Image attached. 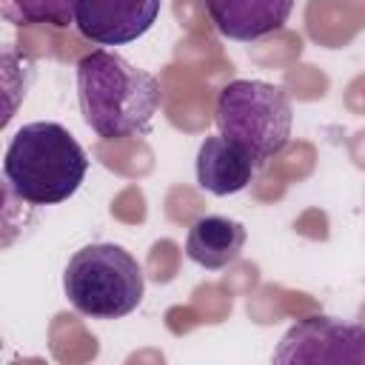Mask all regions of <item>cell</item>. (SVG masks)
<instances>
[{
	"label": "cell",
	"instance_id": "obj_1",
	"mask_svg": "<svg viewBox=\"0 0 365 365\" xmlns=\"http://www.w3.org/2000/svg\"><path fill=\"white\" fill-rule=\"evenodd\" d=\"M77 97L86 125L103 140L145 134L163 103L157 77L108 48L77 63Z\"/></svg>",
	"mask_w": 365,
	"mask_h": 365
},
{
	"label": "cell",
	"instance_id": "obj_2",
	"mask_svg": "<svg viewBox=\"0 0 365 365\" xmlns=\"http://www.w3.org/2000/svg\"><path fill=\"white\" fill-rule=\"evenodd\" d=\"M88 157L74 134L48 120L23 125L3 157L9 191L29 205H57L86 180Z\"/></svg>",
	"mask_w": 365,
	"mask_h": 365
},
{
	"label": "cell",
	"instance_id": "obj_3",
	"mask_svg": "<svg viewBox=\"0 0 365 365\" xmlns=\"http://www.w3.org/2000/svg\"><path fill=\"white\" fill-rule=\"evenodd\" d=\"M68 302L91 319H120L143 302L145 279L137 259L114 242H94L68 259L63 271Z\"/></svg>",
	"mask_w": 365,
	"mask_h": 365
},
{
	"label": "cell",
	"instance_id": "obj_4",
	"mask_svg": "<svg viewBox=\"0 0 365 365\" xmlns=\"http://www.w3.org/2000/svg\"><path fill=\"white\" fill-rule=\"evenodd\" d=\"M214 123L222 137L262 165L288 145L294 111L285 88L262 80H231L217 94Z\"/></svg>",
	"mask_w": 365,
	"mask_h": 365
},
{
	"label": "cell",
	"instance_id": "obj_5",
	"mask_svg": "<svg viewBox=\"0 0 365 365\" xmlns=\"http://www.w3.org/2000/svg\"><path fill=\"white\" fill-rule=\"evenodd\" d=\"M271 359L277 365H356L365 362V328L336 317H308L285 331Z\"/></svg>",
	"mask_w": 365,
	"mask_h": 365
},
{
	"label": "cell",
	"instance_id": "obj_6",
	"mask_svg": "<svg viewBox=\"0 0 365 365\" xmlns=\"http://www.w3.org/2000/svg\"><path fill=\"white\" fill-rule=\"evenodd\" d=\"M160 17V0H77L74 26L97 46H123L143 37Z\"/></svg>",
	"mask_w": 365,
	"mask_h": 365
},
{
	"label": "cell",
	"instance_id": "obj_7",
	"mask_svg": "<svg viewBox=\"0 0 365 365\" xmlns=\"http://www.w3.org/2000/svg\"><path fill=\"white\" fill-rule=\"evenodd\" d=\"M205 9L222 37L251 43L279 31L294 11V0H205Z\"/></svg>",
	"mask_w": 365,
	"mask_h": 365
},
{
	"label": "cell",
	"instance_id": "obj_8",
	"mask_svg": "<svg viewBox=\"0 0 365 365\" xmlns=\"http://www.w3.org/2000/svg\"><path fill=\"white\" fill-rule=\"evenodd\" d=\"M254 171H257L254 157L222 134L205 137L197 151V182L202 191L214 197H228L242 191L254 180Z\"/></svg>",
	"mask_w": 365,
	"mask_h": 365
},
{
	"label": "cell",
	"instance_id": "obj_9",
	"mask_svg": "<svg viewBox=\"0 0 365 365\" xmlns=\"http://www.w3.org/2000/svg\"><path fill=\"white\" fill-rule=\"evenodd\" d=\"M242 245H245L242 222L220 217V214H205V217L194 220V225L188 228V237H185L188 259L208 271H220V268H228L231 262H237L242 254Z\"/></svg>",
	"mask_w": 365,
	"mask_h": 365
},
{
	"label": "cell",
	"instance_id": "obj_10",
	"mask_svg": "<svg viewBox=\"0 0 365 365\" xmlns=\"http://www.w3.org/2000/svg\"><path fill=\"white\" fill-rule=\"evenodd\" d=\"M9 11L17 9L23 23H54V26H68L74 20V6L77 0H6Z\"/></svg>",
	"mask_w": 365,
	"mask_h": 365
}]
</instances>
